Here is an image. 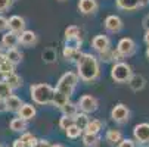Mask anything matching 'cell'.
Here are the masks:
<instances>
[{"label": "cell", "instance_id": "74e56055", "mask_svg": "<svg viewBox=\"0 0 149 147\" xmlns=\"http://www.w3.org/2000/svg\"><path fill=\"white\" fill-rule=\"evenodd\" d=\"M118 147H136V143L130 138H123V141L118 144Z\"/></svg>", "mask_w": 149, "mask_h": 147}, {"label": "cell", "instance_id": "ba28073f", "mask_svg": "<svg viewBox=\"0 0 149 147\" xmlns=\"http://www.w3.org/2000/svg\"><path fill=\"white\" fill-rule=\"evenodd\" d=\"M133 137L139 144H148L149 143V124L148 122L137 124L133 128Z\"/></svg>", "mask_w": 149, "mask_h": 147}, {"label": "cell", "instance_id": "836d02e7", "mask_svg": "<svg viewBox=\"0 0 149 147\" xmlns=\"http://www.w3.org/2000/svg\"><path fill=\"white\" fill-rule=\"evenodd\" d=\"M41 56H43V60L46 62V63H53V62L56 60V52L53 49H46Z\"/></svg>", "mask_w": 149, "mask_h": 147}, {"label": "cell", "instance_id": "f35d334b", "mask_svg": "<svg viewBox=\"0 0 149 147\" xmlns=\"http://www.w3.org/2000/svg\"><path fill=\"white\" fill-rule=\"evenodd\" d=\"M8 28H9V19H6L5 16L0 15V32L8 30Z\"/></svg>", "mask_w": 149, "mask_h": 147}, {"label": "cell", "instance_id": "cb8c5ba5", "mask_svg": "<svg viewBox=\"0 0 149 147\" xmlns=\"http://www.w3.org/2000/svg\"><path fill=\"white\" fill-rule=\"evenodd\" d=\"M83 53L80 50H75V49H68V47H63V57L70 62H78L81 59Z\"/></svg>", "mask_w": 149, "mask_h": 147}, {"label": "cell", "instance_id": "3957f363", "mask_svg": "<svg viewBox=\"0 0 149 147\" xmlns=\"http://www.w3.org/2000/svg\"><path fill=\"white\" fill-rule=\"evenodd\" d=\"M78 79H80L78 74L65 72V74H63V75L59 78V81H58V84H56V88H55V90H58V91H61L62 94H65V96L71 97L72 93H74V90H75V87H77V84H78Z\"/></svg>", "mask_w": 149, "mask_h": 147}, {"label": "cell", "instance_id": "b9f144b4", "mask_svg": "<svg viewBox=\"0 0 149 147\" xmlns=\"http://www.w3.org/2000/svg\"><path fill=\"white\" fill-rule=\"evenodd\" d=\"M38 146H40V147H50V144H49V141H47V140H40Z\"/></svg>", "mask_w": 149, "mask_h": 147}, {"label": "cell", "instance_id": "f1b7e54d", "mask_svg": "<svg viewBox=\"0 0 149 147\" xmlns=\"http://www.w3.org/2000/svg\"><path fill=\"white\" fill-rule=\"evenodd\" d=\"M21 140L27 144V147H38V143H40V140L36 135H33V134H30L27 131L21 134Z\"/></svg>", "mask_w": 149, "mask_h": 147}, {"label": "cell", "instance_id": "ffe728a7", "mask_svg": "<svg viewBox=\"0 0 149 147\" xmlns=\"http://www.w3.org/2000/svg\"><path fill=\"white\" fill-rule=\"evenodd\" d=\"M105 140L111 146H118L123 141V134L118 130H108L106 131V135H105Z\"/></svg>", "mask_w": 149, "mask_h": 147}, {"label": "cell", "instance_id": "d590c367", "mask_svg": "<svg viewBox=\"0 0 149 147\" xmlns=\"http://www.w3.org/2000/svg\"><path fill=\"white\" fill-rule=\"evenodd\" d=\"M70 37H80V28L77 25H70L65 30V38H70Z\"/></svg>", "mask_w": 149, "mask_h": 147}, {"label": "cell", "instance_id": "8d00e7d4", "mask_svg": "<svg viewBox=\"0 0 149 147\" xmlns=\"http://www.w3.org/2000/svg\"><path fill=\"white\" fill-rule=\"evenodd\" d=\"M13 3V0H0V12H6L8 9H10Z\"/></svg>", "mask_w": 149, "mask_h": 147}, {"label": "cell", "instance_id": "ee69618b", "mask_svg": "<svg viewBox=\"0 0 149 147\" xmlns=\"http://www.w3.org/2000/svg\"><path fill=\"white\" fill-rule=\"evenodd\" d=\"M50 147H65V146H63V144H52Z\"/></svg>", "mask_w": 149, "mask_h": 147}, {"label": "cell", "instance_id": "c3c4849f", "mask_svg": "<svg viewBox=\"0 0 149 147\" xmlns=\"http://www.w3.org/2000/svg\"><path fill=\"white\" fill-rule=\"evenodd\" d=\"M59 2H65V0H59Z\"/></svg>", "mask_w": 149, "mask_h": 147}, {"label": "cell", "instance_id": "9c48e42d", "mask_svg": "<svg viewBox=\"0 0 149 147\" xmlns=\"http://www.w3.org/2000/svg\"><path fill=\"white\" fill-rule=\"evenodd\" d=\"M105 28H106V31H109L112 34H117L123 30V21L117 15H109L105 19Z\"/></svg>", "mask_w": 149, "mask_h": 147}, {"label": "cell", "instance_id": "4316f807", "mask_svg": "<svg viewBox=\"0 0 149 147\" xmlns=\"http://www.w3.org/2000/svg\"><path fill=\"white\" fill-rule=\"evenodd\" d=\"M99 57H100L102 60H105V62H118V59H120L121 56L118 55L117 50L108 49V50H105V52L99 53Z\"/></svg>", "mask_w": 149, "mask_h": 147}, {"label": "cell", "instance_id": "5bb4252c", "mask_svg": "<svg viewBox=\"0 0 149 147\" xmlns=\"http://www.w3.org/2000/svg\"><path fill=\"white\" fill-rule=\"evenodd\" d=\"M97 2L96 0H80L78 2V10L83 15H90L97 10Z\"/></svg>", "mask_w": 149, "mask_h": 147}, {"label": "cell", "instance_id": "5b68a950", "mask_svg": "<svg viewBox=\"0 0 149 147\" xmlns=\"http://www.w3.org/2000/svg\"><path fill=\"white\" fill-rule=\"evenodd\" d=\"M117 52L121 57H129V56H133L134 52H136V43L129 38V37H125V38H121L118 41V44H117Z\"/></svg>", "mask_w": 149, "mask_h": 147}, {"label": "cell", "instance_id": "83f0119b", "mask_svg": "<svg viewBox=\"0 0 149 147\" xmlns=\"http://www.w3.org/2000/svg\"><path fill=\"white\" fill-rule=\"evenodd\" d=\"M6 57H8V60L10 62V63L18 65V63H21V60H22V53H21L18 49H9L6 52Z\"/></svg>", "mask_w": 149, "mask_h": 147}, {"label": "cell", "instance_id": "f6af8a7d", "mask_svg": "<svg viewBox=\"0 0 149 147\" xmlns=\"http://www.w3.org/2000/svg\"><path fill=\"white\" fill-rule=\"evenodd\" d=\"M146 57L149 59V46H148V49H146Z\"/></svg>", "mask_w": 149, "mask_h": 147}, {"label": "cell", "instance_id": "f546056e", "mask_svg": "<svg viewBox=\"0 0 149 147\" xmlns=\"http://www.w3.org/2000/svg\"><path fill=\"white\" fill-rule=\"evenodd\" d=\"M103 128V124L100 119H90L87 128H86V133H92V134H99Z\"/></svg>", "mask_w": 149, "mask_h": 147}, {"label": "cell", "instance_id": "4dcf8cb0", "mask_svg": "<svg viewBox=\"0 0 149 147\" xmlns=\"http://www.w3.org/2000/svg\"><path fill=\"white\" fill-rule=\"evenodd\" d=\"M81 46H83L81 37H70V38H65V47H68V49L80 50Z\"/></svg>", "mask_w": 149, "mask_h": 147}, {"label": "cell", "instance_id": "e0dca14e", "mask_svg": "<svg viewBox=\"0 0 149 147\" xmlns=\"http://www.w3.org/2000/svg\"><path fill=\"white\" fill-rule=\"evenodd\" d=\"M5 103H6V109L9 112H19V109L22 108V100H21L18 96L15 94H10L9 97L5 99Z\"/></svg>", "mask_w": 149, "mask_h": 147}, {"label": "cell", "instance_id": "8fae6325", "mask_svg": "<svg viewBox=\"0 0 149 147\" xmlns=\"http://www.w3.org/2000/svg\"><path fill=\"white\" fill-rule=\"evenodd\" d=\"M19 44V34L15 32V31H8L3 34L2 37V46L6 47L8 50L9 49H16V46Z\"/></svg>", "mask_w": 149, "mask_h": 147}, {"label": "cell", "instance_id": "52a82bcc", "mask_svg": "<svg viewBox=\"0 0 149 147\" xmlns=\"http://www.w3.org/2000/svg\"><path fill=\"white\" fill-rule=\"evenodd\" d=\"M111 118L112 121H115L117 124H125L130 118V109L123 103H118L117 106L112 108L111 110Z\"/></svg>", "mask_w": 149, "mask_h": 147}, {"label": "cell", "instance_id": "7a4b0ae2", "mask_svg": "<svg viewBox=\"0 0 149 147\" xmlns=\"http://www.w3.org/2000/svg\"><path fill=\"white\" fill-rule=\"evenodd\" d=\"M31 99L37 104H52L53 96H55V88H52L49 84H34L30 88Z\"/></svg>", "mask_w": 149, "mask_h": 147}, {"label": "cell", "instance_id": "7402d4cb", "mask_svg": "<svg viewBox=\"0 0 149 147\" xmlns=\"http://www.w3.org/2000/svg\"><path fill=\"white\" fill-rule=\"evenodd\" d=\"M89 122H90V118H89L87 113H84V112H78V113L75 115V118H74V124L78 125L83 131H86Z\"/></svg>", "mask_w": 149, "mask_h": 147}, {"label": "cell", "instance_id": "8992f818", "mask_svg": "<svg viewBox=\"0 0 149 147\" xmlns=\"http://www.w3.org/2000/svg\"><path fill=\"white\" fill-rule=\"evenodd\" d=\"M78 109L80 112H84V113H93L96 109H97V99L90 96V94H84L80 97L78 100Z\"/></svg>", "mask_w": 149, "mask_h": 147}, {"label": "cell", "instance_id": "4fadbf2b", "mask_svg": "<svg viewBox=\"0 0 149 147\" xmlns=\"http://www.w3.org/2000/svg\"><path fill=\"white\" fill-rule=\"evenodd\" d=\"M19 44L24 47H33L37 44V34L34 31L25 30L19 34Z\"/></svg>", "mask_w": 149, "mask_h": 147}, {"label": "cell", "instance_id": "7c38bea8", "mask_svg": "<svg viewBox=\"0 0 149 147\" xmlns=\"http://www.w3.org/2000/svg\"><path fill=\"white\" fill-rule=\"evenodd\" d=\"M148 3V0H117V8L123 10H136Z\"/></svg>", "mask_w": 149, "mask_h": 147}, {"label": "cell", "instance_id": "44dd1931", "mask_svg": "<svg viewBox=\"0 0 149 147\" xmlns=\"http://www.w3.org/2000/svg\"><path fill=\"white\" fill-rule=\"evenodd\" d=\"M145 84H146V81H145V78L142 77V75H133L132 78H130V81H129V86H130V88L133 90V91H140V90H143V87H145Z\"/></svg>", "mask_w": 149, "mask_h": 147}, {"label": "cell", "instance_id": "484cf974", "mask_svg": "<svg viewBox=\"0 0 149 147\" xmlns=\"http://www.w3.org/2000/svg\"><path fill=\"white\" fill-rule=\"evenodd\" d=\"M5 81L8 82V86H9L12 90H16V88H19L21 86H22V78H21L19 75H16L15 72L10 74V75H8V77L5 78Z\"/></svg>", "mask_w": 149, "mask_h": 147}, {"label": "cell", "instance_id": "d6986e66", "mask_svg": "<svg viewBox=\"0 0 149 147\" xmlns=\"http://www.w3.org/2000/svg\"><path fill=\"white\" fill-rule=\"evenodd\" d=\"M9 127H10V130L12 131H15V133H25V130H27V121L25 119H22V118H13L10 122H9Z\"/></svg>", "mask_w": 149, "mask_h": 147}, {"label": "cell", "instance_id": "60d3db41", "mask_svg": "<svg viewBox=\"0 0 149 147\" xmlns=\"http://www.w3.org/2000/svg\"><path fill=\"white\" fill-rule=\"evenodd\" d=\"M143 28L146 30V31H149V15H146L145 18H143Z\"/></svg>", "mask_w": 149, "mask_h": 147}, {"label": "cell", "instance_id": "d6a6232c", "mask_svg": "<svg viewBox=\"0 0 149 147\" xmlns=\"http://www.w3.org/2000/svg\"><path fill=\"white\" fill-rule=\"evenodd\" d=\"M12 94V88L8 86V82L5 79L0 78V99H6Z\"/></svg>", "mask_w": 149, "mask_h": 147}, {"label": "cell", "instance_id": "277c9868", "mask_svg": "<svg viewBox=\"0 0 149 147\" xmlns=\"http://www.w3.org/2000/svg\"><path fill=\"white\" fill-rule=\"evenodd\" d=\"M132 77H133V72L129 63H125V62H115L114 63L111 69V78L115 82H120V84L129 82Z\"/></svg>", "mask_w": 149, "mask_h": 147}, {"label": "cell", "instance_id": "ab89813d", "mask_svg": "<svg viewBox=\"0 0 149 147\" xmlns=\"http://www.w3.org/2000/svg\"><path fill=\"white\" fill-rule=\"evenodd\" d=\"M12 147H27V144L21 140V137L19 138H16V140H13V143H12Z\"/></svg>", "mask_w": 149, "mask_h": 147}, {"label": "cell", "instance_id": "e575fe53", "mask_svg": "<svg viewBox=\"0 0 149 147\" xmlns=\"http://www.w3.org/2000/svg\"><path fill=\"white\" fill-rule=\"evenodd\" d=\"M72 124H74V118H70V116L62 115V118L59 119V128L63 130V131H67L68 127H71Z\"/></svg>", "mask_w": 149, "mask_h": 147}, {"label": "cell", "instance_id": "6da1fadb", "mask_svg": "<svg viewBox=\"0 0 149 147\" xmlns=\"http://www.w3.org/2000/svg\"><path fill=\"white\" fill-rule=\"evenodd\" d=\"M77 74H78L80 79L84 82L96 81L100 74L97 57L90 53H83L81 59L77 62Z\"/></svg>", "mask_w": 149, "mask_h": 147}, {"label": "cell", "instance_id": "2e32d148", "mask_svg": "<svg viewBox=\"0 0 149 147\" xmlns=\"http://www.w3.org/2000/svg\"><path fill=\"white\" fill-rule=\"evenodd\" d=\"M36 115H37V110H36V108L33 106V104H30V103H24L22 108H21L19 112H18V116L22 118V119H25V121L34 119Z\"/></svg>", "mask_w": 149, "mask_h": 147}, {"label": "cell", "instance_id": "30bf717a", "mask_svg": "<svg viewBox=\"0 0 149 147\" xmlns=\"http://www.w3.org/2000/svg\"><path fill=\"white\" fill-rule=\"evenodd\" d=\"M92 46H93V49H95L96 52L102 53V52H105V50L111 49V47H109V46H111V40L106 37V35H103V34H97V35L93 37V40H92Z\"/></svg>", "mask_w": 149, "mask_h": 147}, {"label": "cell", "instance_id": "ac0fdd59", "mask_svg": "<svg viewBox=\"0 0 149 147\" xmlns=\"http://www.w3.org/2000/svg\"><path fill=\"white\" fill-rule=\"evenodd\" d=\"M81 140H83L84 147H97L100 144L99 134H92V133H86V131H84L83 135H81Z\"/></svg>", "mask_w": 149, "mask_h": 147}, {"label": "cell", "instance_id": "7dc6e473", "mask_svg": "<svg viewBox=\"0 0 149 147\" xmlns=\"http://www.w3.org/2000/svg\"><path fill=\"white\" fill-rule=\"evenodd\" d=\"M2 55H3V53H2V47H0V56H2Z\"/></svg>", "mask_w": 149, "mask_h": 147}, {"label": "cell", "instance_id": "603a6c76", "mask_svg": "<svg viewBox=\"0 0 149 147\" xmlns=\"http://www.w3.org/2000/svg\"><path fill=\"white\" fill-rule=\"evenodd\" d=\"M61 112H62V115H65V116L75 118V115L80 112V109H78V104H74V103L68 101L65 106H62V108H61Z\"/></svg>", "mask_w": 149, "mask_h": 147}, {"label": "cell", "instance_id": "d4e9b609", "mask_svg": "<svg viewBox=\"0 0 149 147\" xmlns=\"http://www.w3.org/2000/svg\"><path fill=\"white\" fill-rule=\"evenodd\" d=\"M68 101H70V97L68 96H65V94H62L61 91L55 90V96H53V101H52L53 106H56V108L61 109L62 106H65Z\"/></svg>", "mask_w": 149, "mask_h": 147}, {"label": "cell", "instance_id": "bcb514c9", "mask_svg": "<svg viewBox=\"0 0 149 147\" xmlns=\"http://www.w3.org/2000/svg\"><path fill=\"white\" fill-rule=\"evenodd\" d=\"M0 147H8V146H5V144H0Z\"/></svg>", "mask_w": 149, "mask_h": 147}, {"label": "cell", "instance_id": "7bdbcfd3", "mask_svg": "<svg viewBox=\"0 0 149 147\" xmlns=\"http://www.w3.org/2000/svg\"><path fill=\"white\" fill-rule=\"evenodd\" d=\"M145 43L149 46V31H146V32H145Z\"/></svg>", "mask_w": 149, "mask_h": 147}, {"label": "cell", "instance_id": "9a60e30c", "mask_svg": "<svg viewBox=\"0 0 149 147\" xmlns=\"http://www.w3.org/2000/svg\"><path fill=\"white\" fill-rule=\"evenodd\" d=\"M9 30L15 31L18 34H21L22 31H25V19L21 18L18 15H13L9 18Z\"/></svg>", "mask_w": 149, "mask_h": 147}, {"label": "cell", "instance_id": "1f68e13d", "mask_svg": "<svg viewBox=\"0 0 149 147\" xmlns=\"http://www.w3.org/2000/svg\"><path fill=\"white\" fill-rule=\"evenodd\" d=\"M83 130L78 127V125H75V124H72L71 127H68V130L65 131V134H67V137L68 138H71V140H75V138H78L80 135H83Z\"/></svg>", "mask_w": 149, "mask_h": 147}]
</instances>
